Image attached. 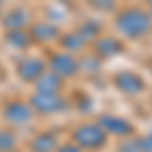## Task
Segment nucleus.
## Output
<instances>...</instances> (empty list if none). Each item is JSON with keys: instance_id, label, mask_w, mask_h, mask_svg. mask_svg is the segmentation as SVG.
<instances>
[{"instance_id": "10", "label": "nucleus", "mask_w": 152, "mask_h": 152, "mask_svg": "<svg viewBox=\"0 0 152 152\" xmlns=\"http://www.w3.org/2000/svg\"><path fill=\"white\" fill-rule=\"evenodd\" d=\"M118 83H120L124 89H128L130 94H134L138 87H142V81L138 79V77H134L132 73H122L120 79H118Z\"/></svg>"}, {"instance_id": "9", "label": "nucleus", "mask_w": 152, "mask_h": 152, "mask_svg": "<svg viewBox=\"0 0 152 152\" xmlns=\"http://www.w3.org/2000/svg\"><path fill=\"white\" fill-rule=\"evenodd\" d=\"M6 41H8V45H12V47H26L28 45V35L24 33L23 28H18V31H10L8 33V37H6Z\"/></svg>"}, {"instance_id": "3", "label": "nucleus", "mask_w": 152, "mask_h": 152, "mask_svg": "<svg viewBox=\"0 0 152 152\" xmlns=\"http://www.w3.org/2000/svg\"><path fill=\"white\" fill-rule=\"evenodd\" d=\"M4 118H6V122H10L14 126H23L24 122L31 120V107L24 104H18V102L10 104L4 112Z\"/></svg>"}, {"instance_id": "8", "label": "nucleus", "mask_w": 152, "mask_h": 152, "mask_svg": "<svg viewBox=\"0 0 152 152\" xmlns=\"http://www.w3.org/2000/svg\"><path fill=\"white\" fill-rule=\"evenodd\" d=\"M61 81H59V75L55 73H43L41 75V81H39V91H57Z\"/></svg>"}, {"instance_id": "15", "label": "nucleus", "mask_w": 152, "mask_h": 152, "mask_svg": "<svg viewBox=\"0 0 152 152\" xmlns=\"http://www.w3.org/2000/svg\"><path fill=\"white\" fill-rule=\"evenodd\" d=\"M61 152H77V150H73L71 146H65V148H61Z\"/></svg>"}, {"instance_id": "14", "label": "nucleus", "mask_w": 152, "mask_h": 152, "mask_svg": "<svg viewBox=\"0 0 152 152\" xmlns=\"http://www.w3.org/2000/svg\"><path fill=\"white\" fill-rule=\"evenodd\" d=\"M63 41H65V47L67 49H81V39L79 37L69 35V37H65Z\"/></svg>"}, {"instance_id": "13", "label": "nucleus", "mask_w": 152, "mask_h": 152, "mask_svg": "<svg viewBox=\"0 0 152 152\" xmlns=\"http://www.w3.org/2000/svg\"><path fill=\"white\" fill-rule=\"evenodd\" d=\"M12 144H14V136H12L10 132L2 130L0 132V152H8L12 148Z\"/></svg>"}, {"instance_id": "7", "label": "nucleus", "mask_w": 152, "mask_h": 152, "mask_svg": "<svg viewBox=\"0 0 152 152\" xmlns=\"http://www.w3.org/2000/svg\"><path fill=\"white\" fill-rule=\"evenodd\" d=\"M28 23V14L24 10H12L6 18H4V24H6V28H10V31H18V28H24Z\"/></svg>"}, {"instance_id": "1", "label": "nucleus", "mask_w": 152, "mask_h": 152, "mask_svg": "<svg viewBox=\"0 0 152 152\" xmlns=\"http://www.w3.org/2000/svg\"><path fill=\"white\" fill-rule=\"evenodd\" d=\"M118 28L126 37H142L150 31V18L140 10H128L118 16Z\"/></svg>"}, {"instance_id": "4", "label": "nucleus", "mask_w": 152, "mask_h": 152, "mask_svg": "<svg viewBox=\"0 0 152 152\" xmlns=\"http://www.w3.org/2000/svg\"><path fill=\"white\" fill-rule=\"evenodd\" d=\"M43 63L39 61V59H24L23 63L18 65V73H20V77L26 79V81H33V79H39L41 75H43Z\"/></svg>"}, {"instance_id": "11", "label": "nucleus", "mask_w": 152, "mask_h": 152, "mask_svg": "<svg viewBox=\"0 0 152 152\" xmlns=\"http://www.w3.org/2000/svg\"><path fill=\"white\" fill-rule=\"evenodd\" d=\"M33 35H35L37 39L49 41V39H55V37H57V28H55L53 24H39V26H35Z\"/></svg>"}, {"instance_id": "12", "label": "nucleus", "mask_w": 152, "mask_h": 152, "mask_svg": "<svg viewBox=\"0 0 152 152\" xmlns=\"http://www.w3.org/2000/svg\"><path fill=\"white\" fill-rule=\"evenodd\" d=\"M33 148H35V152H51L55 148V142L51 136H39L33 144Z\"/></svg>"}, {"instance_id": "6", "label": "nucleus", "mask_w": 152, "mask_h": 152, "mask_svg": "<svg viewBox=\"0 0 152 152\" xmlns=\"http://www.w3.org/2000/svg\"><path fill=\"white\" fill-rule=\"evenodd\" d=\"M75 138L81 144H85V146H97V144H102V134L97 132V128H91V126L81 128L75 134Z\"/></svg>"}, {"instance_id": "2", "label": "nucleus", "mask_w": 152, "mask_h": 152, "mask_svg": "<svg viewBox=\"0 0 152 152\" xmlns=\"http://www.w3.org/2000/svg\"><path fill=\"white\" fill-rule=\"evenodd\" d=\"M61 105H63V102L59 99L57 91H39L33 97V107L39 112H45V114L57 112V110H61Z\"/></svg>"}, {"instance_id": "5", "label": "nucleus", "mask_w": 152, "mask_h": 152, "mask_svg": "<svg viewBox=\"0 0 152 152\" xmlns=\"http://www.w3.org/2000/svg\"><path fill=\"white\" fill-rule=\"evenodd\" d=\"M51 67L55 71V75H61V77H69L71 73L75 71V59H71L69 55H55L53 61H51Z\"/></svg>"}]
</instances>
